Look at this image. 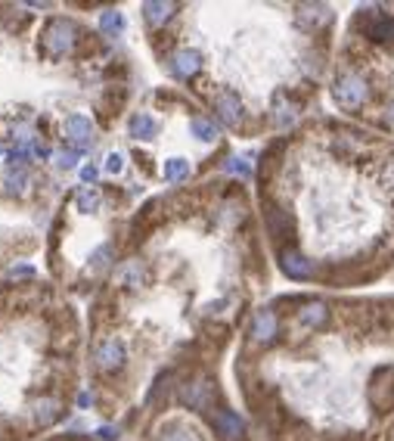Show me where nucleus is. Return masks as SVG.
<instances>
[{"instance_id":"1","label":"nucleus","mask_w":394,"mask_h":441,"mask_svg":"<svg viewBox=\"0 0 394 441\" xmlns=\"http://www.w3.org/2000/svg\"><path fill=\"white\" fill-rule=\"evenodd\" d=\"M40 44H44L47 56H66V53H72L75 44H78V28H75L68 19H53V22H47V28H44Z\"/></svg>"},{"instance_id":"2","label":"nucleus","mask_w":394,"mask_h":441,"mask_svg":"<svg viewBox=\"0 0 394 441\" xmlns=\"http://www.w3.org/2000/svg\"><path fill=\"white\" fill-rule=\"evenodd\" d=\"M332 96L339 106L345 109H357L363 100H367V84H363L360 75H341L332 88Z\"/></svg>"},{"instance_id":"3","label":"nucleus","mask_w":394,"mask_h":441,"mask_svg":"<svg viewBox=\"0 0 394 441\" xmlns=\"http://www.w3.org/2000/svg\"><path fill=\"white\" fill-rule=\"evenodd\" d=\"M211 398H214V386L205 379V376L187 382V386H183V392H181V401L187 404V407H193V410L211 407Z\"/></svg>"},{"instance_id":"4","label":"nucleus","mask_w":394,"mask_h":441,"mask_svg":"<svg viewBox=\"0 0 394 441\" xmlns=\"http://www.w3.org/2000/svg\"><path fill=\"white\" fill-rule=\"evenodd\" d=\"M373 404L379 410H388L394 404V370L382 366L379 373L373 376Z\"/></svg>"},{"instance_id":"5","label":"nucleus","mask_w":394,"mask_h":441,"mask_svg":"<svg viewBox=\"0 0 394 441\" xmlns=\"http://www.w3.org/2000/svg\"><path fill=\"white\" fill-rule=\"evenodd\" d=\"M94 360L100 370H118L121 364H124V345H121L118 339H106L96 345L94 351Z\"/></svg>"},{"instance_id":"6","label":"nucleus","mask_w":394,"mask_h":441,"mask_svg":"<svg viewBox=\"0 0 394 441\" xmlns=\"http://www.w3.org/2000/svg\"><path fill=\"white\" fill-rule=\"evenodd\" d=\"M214 429H218V435L224 441H242V435H246V423L233 410H218L214 414Z\"/></svg>"},{"instance_id":"7","label":"nucleus","mask_w":394,"mask_h":441,"mask_svg":"<svg viewBox=\"0 0 394 441\" xmlns=\"http://www.w3.org/2000/svg\"><path fill=\"white\" fill-rule=\"evenodd\" d=\"M280 267H283V273H286V277H292V280H308L311 271H314V267H311V261L304 258L301 252H292V249H286L280 255Z\"/></svg>"},{"instance_id":"8","label":"nucleus","mask_w":394,"mask_h":441,"mask_svg":"<svg viewBox=\"0 0 394 441\" xmlns=\"http://www.w3.org/2000/svg\"><path fill=\"white\" fill-rule=\"evenodd\" d=\"M66 134L75 146H90L94 143V124L84 116H68L66 118Z\"/></svg>"},{"instance_id":"9","label":"nucleus","mask_w":394,"mask_h":441,"mask_svg":"<svg viewBox=\"0 0 394 441\" xmlns=\"http://www.w3.org/2000/svg\"><path fill=\"white\" fill-rule=\"evenodd\" d=\"M202 68V53L199 50H177L171 59V72L177 78H189Z\"/></svg>"},{"instance_id":"10","label":"nucleus","mask_w":394,"mask_h":441,"mask_svg":"<svg viewBox=\"0 0 394 441\" xmlns=\"http://www.w3.org/2000/svg\"><path fill=\"white\" fill-rule=\"evenodd\" d=\"M214 106H218V112H221V118L230 124V128H236V124L242 122V103L236 94H230V90H224L218 100H214Z\"/></svg>"},{"instance_id":"11","label":"nucleus","mask_w":394,"mask_h":441,"mask_svg":"<svg viewBox=\"0 0 394 441\" xmlns=\"http://www.w3.org/2000/svg\"><path fill=\"white\" fill-rule=\"evenodd\" d=\"M143 13H146L149 25H165V22L177 13V3H168V0H149V3H143Z\"/></svg>"},{"instance_id":"12","label":"nucleus","mask_w":394,"mask_h":441,"mask_svg":"<svg viewBox=\"0 0 394 441\" xmlns=\"http://www.w3.org/2000/svg\"><path fill=\"white\" fill-rule=\"evenodd\" d=\"M252 336L258 342H270L276 336V314L274 311H258L252 323Z\"/></svg>"},{"instance_id":"13","label":"nucleus","mask_w":394,"mask_h":441,"mask_svg":"<svg viewBox=\"0 0 394 441\" xmlns=\"http://www.w3.org/2000/svg\"><path fill=\"white\" fill-rule=\"evenodd\" d=\"M298 19L304 25H326L332 19V10L323 7V3H304V7H298Z\"/></svg>"},{"instance_id":"14","label":"nucleus","mask_w":394,"mask_h":441,"mask_svg":"<svg viewBox=\"0 0 394 441\" xmlns=\"http://www.w3.org/2000/svg\"><path fill=\"white\" fill-rule=\"evenodd\" d=\"M62 414L60 401L56 398H40L38 404H34V420H38V426H50V423H56Z\"/></svg>"},{"instance_id":"15","label":"nucleus","mask_w":394,"mask_h":441,"mask_svg":"<svg viewBox=\"0 0 394 441\" xmlns=\"http://www.w3.org/2000/svg\"><path fill=\"white\" fill-rule=\"evenodd\" d=\"M131 137H137V140H153L155 137V118L146 116V112H137V116L131 118Z\"/></svg>"},{"instance_id":"16","label":"nucleus","mask_w":394,"mask_h":441,"mask_svg":"<svg viewBox=\"0 0 394 441\" xmlns=\"http://www.w3.org/2000/svg\"><path fill=\"white\" fill-rule=\"evenodd\" d=\"M298 317H301V323L320 326V323H326V305H323V302H311V305L301 308Z\"/></svg>"},{"instance_id":"17","label":"nucleus","mask_w":394,"mask_h":441,"mask_svg":"<svg viewBox=\"0 0 394 441\" xmlns=\"http://www.w3.org/2000/svg\"><path fill=\"white\" fill-rule=\"evenodd\" d=\"M115 277H118L124 286H140V280H143V265H140V261H127V265L121 267V271L115 273Z\"/></svg>"},{"instance_id":"18","label":"nucleus","mask_w":394,"mask_h":441,"mask_svg":"<svg viewBox=\"0 0 394 441\" xmlns=\"http://www.w3.org/2000/svg\"><path fill=\"white\" fill-rule=\"evenodd\" d=\"M267 227H270L274 237H286L289 233V215L286 211H280V209H270L267 211Z\"/></svg>"},{"instance_id":"19","label":"nucleus","mask_w":394,"mask_h":441,"mask_svg":"<svg viewBox=\"0 0 394 441\" xmlns=\"http://www.w3.org/2000/svg\"><path fill=\"white\" fill-rule=\"evenodd\" d=\"M183 177H189V162L187 159H171V162H165V181L177 183V181H183Z\"/></svg>"},{"instance_id":"20","label":"nucleus","mask_w":394,"mask_h":441,"mask_svg":"<svg viewBox=\"0 0 394 441\" xmlns=\"http://www.w3.org/2000/svg\"><path fill=\"white\" fill-rule=\"evenodd\" d=\"M100 28H103L106 34H118L121 28H124V19H121L118 10H103V16H100Z\"/></svg>"},{"instance_id":"21","label":"nucleus","mask_w":394,"mask_h":441,"mask_svg":"<svg viewBox=\"0 0 394 441\" xmlns=\"http://www.w3.org/2000/svg\"><path fill=\"white\" fill-rule=\"evenodd\" d=\"M295 118H298V112H295V106L292 103H283V100H276V106H274V122L280 124V128H286V124H292Z\"/></svg>"},{"instance_id":"22","label":"nucleus","mask_w":394,"mask_h":441,"mask_svg":"<svg viewBox=\"0 0 394 441\" xmlns=\"http://www.w3.org/2000/svg\"><path fill=\"white\" fill-rule=\"evenodd\" d=\"M189 131H193L199 140H214V137H218V128H214L208 118H193V122H189Z\"/></svg>"},{"instance_id":"23","label":"nucleus","mask_w":394,"mask_h":441,"mask_svg":"<svg viewBox=\"0 0 394 441\" xmlns=\"http://www.w3.org/2000/svg\"><path fill=\"white\" fill-rule=\"evenodd\" d=\"M3 183H7L10 193H22V190H25V183H28V177H25V171L10 168L7 174H3Z\"/></svg>"},{"instance_id":"24","label":"nucleus","mask_w":394,"mask_h":441,"mask_svg":"<svg viewBox=\"0 0 394 441\" xmlns=\"http://www.w3.org/2000/svg\"><path fill=\"white\" fill-rule=\"evenodd\" d=\"M96 205H100V193H96L94 187H87V190L78 193V209L81 211H96Z\"/></svg>"},{"instance_id":"25","label":"nucleus","mask_w":394,"mask_h":441,"mask_svg":"<svg viewBox=\"0 0 394 441\" xmlns=\"http://www.w3.org/2000/svg\"><path fill=\"white\" fill-rule=\"evenodd\" d=\"M369 34H373V38H379V41H388V38H394V22H391V19H379V22H373Z\"/></svg>"},{"instance_id":"26","label":"nucleus","mask_w":394,"mask_h":441,"mask_svg":"<svg viewBox=\"0 0 394 441\" xmlns=\"http://www.w3.org/2000/svg\"><path fill=\"white\" fill-rule=\"evenodd\" d=\"M224 168H227L230 174H239V177H248V174H252V165H248L246 159H230V162L224 165Z\"/></svg>"},{"instance_id":"27","label":"nucleus","mask_w":394,"mask_h":441,"mask_svg":"<svg viewBox=\"0 0 394 441\" xmlns=\"http://www.w3.org/2000/svg\"><path fill=\"white\" fill-rule=\"evenodd\" d=\"M56 165H60V168H75V165H78V152H75V150L56 152Z\"/></svg>"},{"instance_id":"28","label":"nucleus","mask_w":394,"mask_h":441,"mask_svg":"<svg viewBox=\"0 0 394 441\" xmlns=\"http://www.w3.org/2000/svg\"><path fill=\"white\" fill-rule=\"evenodd\" d=\"M109 255H112V249H109V245H103V249H96L94 252V271H100V267H106L109 265Z\"/></svg>"},{"instance_id":"29","label":"nucleus","mask_w":394,"mask_h":441,"mask_svg":"<svg viewBox=\"0 0 394 441\" xmlns=\"http://www.w3.org/2000/svg\"><path fill=\"white\" fill-rule=\"evenodd\" d=\"M121 168H124V162H121V156H118V152H112V156L106 159V171H109V174H118Z\"/></svg>"},{"instance_id":"30","label":"nucleus","mask_w":394,"mask_h":441,"mask_svg":"<svg viewBox=\"0 0 394 441\" xmlns=\"http://www.w3.org/2000/svg\"><path fill=\"white\" fill-rule=\"evenodd\" d=\"M159 441H193L187 432H181V429H174V432H168V435H161Z\"/></svg>"},{"instance_id":"31","label":"nucleus","mask_w":394,"mask_h":441,"mask_svg":"<svg viewBox=\"0 0 394 441\" xmlns=\"http://www.w3.org/2000/svg\"><path fill=\"white\" fill-rule=\"evenodd\" d=\"M81 177H84L87 183H94L96 181V168H94V165H84V168H81Z\"/></svg>"},{"instance_id":"32","label":"nucleus","mask_w":394,"mask_h":441,"mask_svg":"<svg viewBox=\"0 0 394 441\" xmlns=\"http://www.w3.org/2000/svg\"><path fill=\"white\" fill-rule=\"evenodd\" d=\"M96 435H100V438H106V441H115V438H118V432H115V429H109V426H103Z\"/></svg>"},{"instance_id":"33","label":"nucleus","mask_w":394,"mask_h":441,"mask_svg":"<svg viewBox=\"0 0 394 441\" xmlns=\"http://www.w3.org/2000/svg\"><path fill=\"white\" fill-rule=\"evenodd\" d=\"M10 273H13V277H28V273H31V267H13Z\"/></svg>"},{"instance_id":"34","label":"nucleus","mask_w":394,"mask_h":441,"mask_svg":"<svg viewBox=\"0 0 394 441\" xmlns=\"http://www.w3.org/2000/svg\"><path fill=\"white\" fill-rule=\"evenodd\" d=\"M391 122H394V103H391Z\"/></svg>"},{"instance_id":"35","label":"nucleus","mask_w":394,"mask_h":441,"mask_svg":"<svg viewBox=\"0 0 394 441\" xmlns=\"http://www.w3.org/2000/svg\"><path fill=\"white\" fill-rule=\"evenodd\" d=\"M0 152H3V150H0Z\"/></svg>"}]
</instances>
